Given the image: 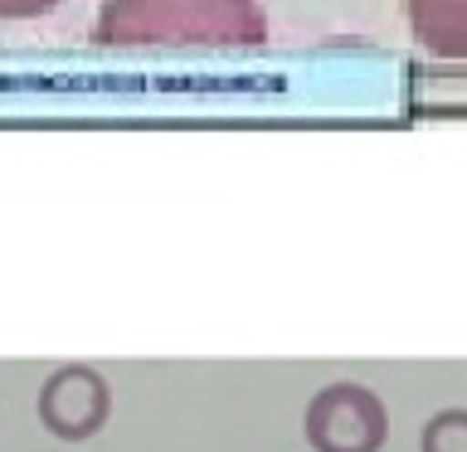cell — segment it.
<instances>
[{
	"instance_id": "cell-1",
	"label": "cell",
	"mask_w": 467,
	"mask_h": 452,
	"mask_svg": "<svg viewBox=\"0 0 467 452\" xmlns=\"http://www.w3.org/2000/svg\"><path fill=\"white\" fill-rule=\"evenodd\" d=\"M98 49L137 54H254L268 44L258 0H102Z\"/></svg>"
},
{
	"instance_id": "cell-2",
	"label": "cell",
	"mask_w": 467,
	"mask_h": 452,
	"mask_svg": "<svg viewBox=\"0 0 467 452\" xmlns=\"http://www.w3.org/2000/svg\"><path fill=\"white\" fill-rule=\"evenodd\" d=\"M302 433L317 452H379L389 437V414L375 389L341 379L306 404Z\"/></svg>"
},
{
	"instance_id": "cell-3",
	"label": "cell",
	"mask_w": 467,
	"mask_h": 452,
	"mask_svg": "<svg viewBox=\"0 0 467 452\" xmlns=\"http://www.w3.org/2000/svg\"><path fill=\"white\" fill-rule=\"evenodd\" d=\"M112 418V389L93 365H58L39 385V423L64 443H88Z\"/></svg>"
},
{
	"instance_id": "cell-4",
	"label": "cell",
	"mask_w": 467,
	"mask_h": 452,
	"mask_svg": "<svg viewBox=\"0 0 467 452\" xmlns=\"http://www.w3.org/2000/svg\"><path fill=\"white\" fill-rule=\"evenodd\" d=\"M404 15L423 54L467 64V0H404Z\"/></svg>"
},
{
	"instance_id": "cell-5",
	"label": "cell",
	"mask_w": 467,
	"mask_h": 452,
	"mask_svg": "<svg viewBox=\"0 0 467 452\" xmlns=\"http://www.w3.org/2000/svg\"><path fill=\"white\" fill-rule=\"evenodd\" d=\"M423 452H467V408H443L423 423Z\"/></svg>"
},
{
	"instance_id": "cell-6",
	"label": "cell",
	"mask_w": 467,
	"mask_h": 452,
	"mask_svg": "<svg viewBox=\"0 0 467 452\" xmlns=\"http://www.w3.org/2000/svg\"><path fill=\"white\" fill-rule=\"evenodd\" d=\"M64 0H0V20H39V15H49L58 10Z\"/></svg>"
}]
</instances>
